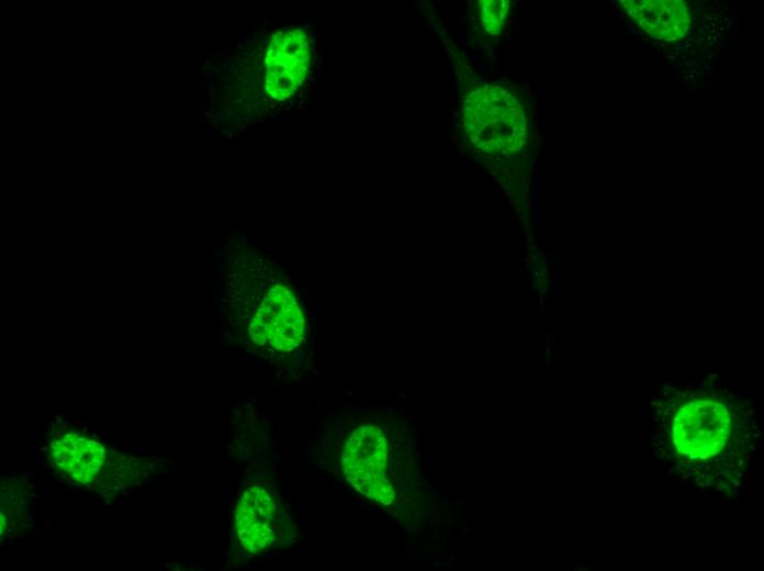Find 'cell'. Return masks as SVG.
Instances as JSON below:
<instances>
[{"label":"cell","mask_w":764,"mask_h":571,"mask_svg":"<svg viewBox=\"0 0 764 571\" xmlns=\"http://www.w3.org/2000/svg\"><path fill=\"white\" fill-rule=\"evenodd\" d=\"M480 16L484 27L490 33H499L508 12V4L505 1H481Z\"/></svg>","instance_id":"7"},{"label":"cell","mask_w":764,"mask_h":571,"mask_svg":"<svg viewBox=\"0 0 764 571\" xmlns=\"http://www.w3.org/2000/svg\"><path fill=\"white\" fill-rule=\"evenodd\" d=\"M746 483H750V475H746Z\"/></svg>","instance_id":"8"},{"label":"cell","mask_w":764,"mask_h":571,"mask_svg":"<svg viewBox=\"0 0 764 571\" xmlns=\"http://www.w3.org/2000/svg\"><path fill=\"white\" fill-rule=\"evenodd\" d=\"M463 122L472 143L485 152L509 154L525 143L526 116L521 103L501 87L485 85L469 92Z\"/></svg>","instance_id":"1"},{"label":"cell","mask_w":764,"mask_h":571,"mask_svg":"<svg viewBox=\"0 0 764 571\" xmlns=\"http://www.w3.org/2000/svg\"><path fill=\"white\" fill-rule=\"evenodd\" d=\"M387 450L375 426H362L347 439L341 455L347 481L361 494L390 504L394 491L385 477Z\"/></svg>","instance_id":"2"},{"label":"cell","mask_w":764,"mask_h":571,"mask_svg":"<svg viewBox=\"0 0 764 571\" xmlns=\"http://www.w3.org/2000/svg\"><path fill=\"white\" fill-rule=\"evenodd\" d=\"M50 447L55 464L81 484L92 482L104 461L103 446L76 433L61 436Z\"/></svg>","instance_id":"6"},{"label":"cell","mask_w":764,"mask_h":571,"mask_svg":"<svg viewBox=\"0 0 764 571\" xmlns=\"http://www.w3.org/2000/svg\"><path fill=\"white\" fill-rule=\"evenodd\" d=\"M310 64V46L301 29L274 33L266 57V89L276 100L289 98L303 82Z\"/></svg>","instance_id":"3"},{"label":"cell","mask_w":764,"mask_h":571,"mask_svg":"<svg viewBox=\"0 0 764 571\" xmlns=\"http://www.w3.org/2000/svg\"><path fill=\"white\" fill-rule=\"evenodd\" d=\"M277 503L267 490L252 486L246 490L238 503L235 528L243 547L251 552H261L276 541Z\"/></svg>","instance_id":"4"},{"label":"cell","mask_w":764,"mask_h":571,"mask_svg":"<svg viewBox=\"0 0 764 571\" xmlns=\"http://www.w3.org/2000/svg\"><path fill=\"white\" fill-rule=\"evenodd\" d=\"M622 3L628 16L658 40L677 41L685 36L690 25V15L684 1L629 0Z\"/></svg>","instance_id":"5"}]
</instances>
